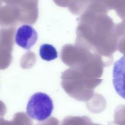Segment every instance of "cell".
Listing matches in <instances>:
<instances>
[{"instance_id":"7a4b0ae2","label":"cell","mask_w":125,"mask_h":125,"mask_svg":"<svg viewBox=\"0 0 125 125\" xmlns=\"http://www.w3.org/2000/svg\"><path fill=\"white\" fill-rule=\"evenodd\" d=\"M38 34L32 26L24 24L20 27L15 35L16 43L22 48L29 50L36 43Z\"/></svg>"},{"instance_id":"3957f363","label":"cell","mask_w":125,"mask_h":125,"mask_svg":"<svg viewBox=\"0 0 125 125\" xmlns=\"http://www.w3.org/2000/svg\"><path fill=\"white\" fill-rule=\"evenodd\" d=\"M39 53L41 58L46 61H52L58 57L57 50L50 44H42L40 46Z\"/></svg>"},{"instance_id":"6da1fadb","label":"cell","mask_w":125,"mask_h":125,"mask_svg":"<svg viewBox=\"0 0 125 125\" xmlns=\"http://www.w3.org/2000/svg\"><path fill=\"white\" fill-rule=\"evenodd\" d=\"M54 109L52 100L47 94L38 92L29 98L26 113L30 118L43 122L51 116Z\"/></svg>"}]
</instances>
